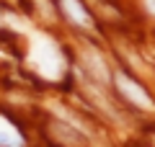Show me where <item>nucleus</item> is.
<instances>
[{
  "instance_id": "f257e3e1",
  "label": "nucleus",
  "mask_w": 155,
  "mask_h": 147,
  "mask_svg": "<svg viewBox=\"0 0 155 147\" xmlns=\"http://www.w3.org/2000/svg\"><path fill=\"white\" fill-rule=\"evenodd\" d=\"M28 62L39 75H44L47 80H60L65 72V57H62L60 47L44 34H34L31 47H28Z\"/></svg>"
},
{
  "instance_id": "f03ea898",
  "label": "nucleus",
  "mask_w": 155,
  "mask_h": 147,
  "mask_svg": "<svg viewBox=\"0 0 155 147\" xmlns=\"http://www.w3.org/2000/svg\"><path fill=\"white\" fill-rule=\"evenodd\" d=\"M114 80H116L119 93L127 98L129 103L140 106V109H145V111H155V103H153V98L147 96V90H145L142 85H137L132 77H127V75H122V72H119V75H114Z\"/></svg>"
},
{
  "instance_id": "7ed1b4c3",
  "label": "nucleus",
  "mask_w": 155,
  "mask_h": 147,
  "mask_svg": "<svg viewBox=\"0 0 155 147\" xmlns=\"http://www.w3.org/2000/svg\"><path fill=\"white\" fill-rule=\"evenodd\" d=\"M80 60H83V67H85V72H88L93 80H98V83H109L111 77H109V67H106V60L96 52L93 47H83V52H80Z\"/></svg>"
},
{
  "instance_id": "20e7f679",
  "label": "nucleus",
  "mask_w": 155,
  "mask_h": 147,
  "mask_svg": "<svg viewBox=\"0 0 155 147\" xmlns=\"http://www.w3.org/2000/svg\"><path fill=\"white\" fill-rule=\"evenodd\" d=\"M60 8L72 23H78V26H83V28H93V18L88 16V11L83 8L80 0H60Z\"/></svg>"
},
{
  "instance_id": "39448f33",
  "label": "nucleus",
  "mask_w": 155,
  "mask_h": 147,
  "mask_svg": "<svg viewBox=\"0 0 155 147\" xmlns=\"http://www.w3.org/2000/svg\"><path fill=\"white\" fill-rule=\"evenodd\" d=\"M0 147H23V137L5 116H0Z\"/></svg>"
},
{
  "instance_id": "423d86ee",
  "label": "nucleus",
  "mask_w": 155,
  "mask_h": 147,
  "mask_svg": "<svg viewBox=\"0 0 155 147\" xmlns=\"http://www.w3.org/2000/svg\"><path fill=\"white\" fill-rule=\"evenodd\" d=\"M145 8H147V11L155 16V0H145Z\"/></svg>"
}]
</instances>
